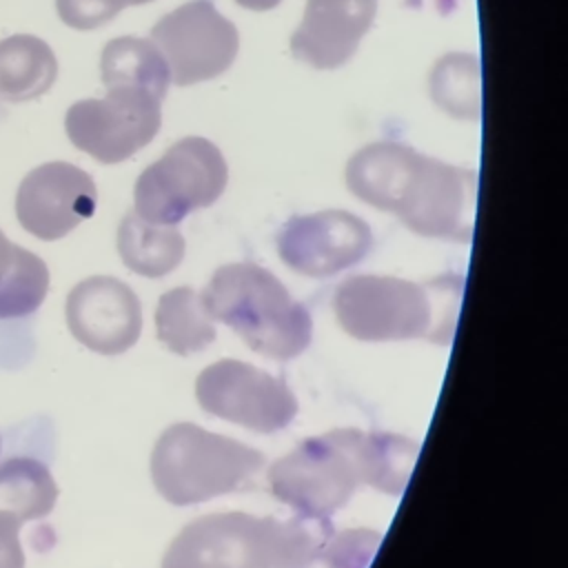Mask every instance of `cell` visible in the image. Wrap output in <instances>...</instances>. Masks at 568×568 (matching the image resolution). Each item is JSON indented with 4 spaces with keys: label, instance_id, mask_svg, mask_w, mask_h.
Returning <instances> with one entry per match:
<instances>
[{
    "label": "cell",
    "instance_id": "1",
    "mask_svg": "<svg viewBox=\"0 0 568 568\" xmlns=\"http://www.w3.org/2000/svg\"><path fill=\"white\" fill-rule=\"evenodd\" d=\"M417 455L419 442L406 435L333 428L273 462L268 486L295 515L331 519L362 486L399 497Z\"/></svg>",
    "mask_w": 568,
    "mask_h": 568
},
{
    "label": "cell",
    "instance_id": "2",
    "mask_svg": "<svg viewBox=\"0 0 568 568\" xmlns=\"http://www.w3.org/2000/svg\"><path fill=\"white\" fill-rule=\"evenodd\" d=\"M348 191L433 240L468 242L475 222L477 173L428 158L402 142H373L346 164Z\"/></svg>",
    "mask_w": 568,
    "mask_h": 568
},
{
    "label": "cell",
    "instance_id": "3",
    "mask_svg": "<svg viewBox=\"0 0 568 568\" xmlns=\"http://www.w3.org/2000/svg\"><path fill=\"white\" fill-rule=\"evenodd\" d=\"M331 519L213 513L186 524L160 568H311L333 535Z\"/></svg>",
    "mask_w": 568,
    "mask_h": 568
},
{
    "label": "cell",
    "instance_id": "4",
    "mask_svg": "<svg viewBox=\"0 0 568 568\" xmlns=\"http://www.w3.org/2000/svg\"><path fill=\"white\" fill-rule=\"evenodd\" d=\"M459 300L457 277L419 284L395 275H351L335 288L333 311L344 333L359 342L448 344Z\"/></svg>",
    "mask_w": 568,
    "mask_h": 568
},
{
    "label": "cell",
    "instance_id": "5",
    "mask_svg": "<svg viewBox=\"0 0 568 568\" xmlns=\"http://www.w3.org/2000/svg\"><path fill=\"white\" fill-rule=\"evenodd\" d=\"M211 320L233 328L244 344L271 359H293L313 339V317L264 266L233 262L220 266L202 291Z\"/></svg>",
    "mask_w": 568,
    "mask_h": 568
},
{
    "label": "cell",
    "instance_id": "6",
    "mask_svg": "<svg viewBox=\"0 0 568 568\" xmlns=\"http://www.w3.org/2000/svg\"><path fill=\"white\" fill-rule=\"evenodd\" d=\"M264 468V455L197 424H171L151 453V479L173 506L202 504L242 490Z\"/></svg>",
    "mask_w": 568,
    "mask_h": 568
},
{
    "label": "cell",
    "instance_id": "7",
    "mask_svg": "<svg viewBox=\"0 0 568 568\" xmlns=\"http://www.w3.org/2000/svg\"><path fill=\"white\" fill-rule=\"evenodd\" d=\"M229 184L222 151L206 138L189 135L146 166L133 186V211L153 224H180L189 213L220 200Z\"/></svg>",
    "mask_w": 568,
    "mask_h": 568
},
{
    "label": "cell",
    "instance_id": "8",
    "mask_svg": "<svg viewBox=\"0 0 568 568\" xmlns=\"http://www.w3.org/2000/svg\"><path fill=\"white\" fill-rule=\"evenodd\" d=\"M162 100L140 89H106L104 98L67 109L69 142L102 164H118L144 149L162 126Z\"/></svg>",
    "mask_w": 568,
    "mask_h": 568
},
{
    "label": "cell",
    "instance_id": "9",
    "mask_svg": "<svg viewBox=\"0 0 568 568\" xmlns=\"http://www.w3.org/2000/svg\"><path fill=\"white\" fill-rule=\"evenodd\" d=\"M195 397L204 413L266 435L284 430L300 410L284 379L229 357L197 375Z\"/></svg>",
    "mask_w": 568,
    "mask_h": 568
},
{
    "label": "cell",
    "instance_id": "10",
    "mask_svg": "<svg viewBox=\"0 0 568 568\" xmlns=\"http://www.w3.org/2000/svg\"><path fill=\"white\" fill-rule=\"evenodd\" d=\"M151 40L169 64L171 80L180 87L222 75L235 60L240 36L211 0H189L160 18Z\"/></svg>",
    "mask_w": 568,
    "mask_h": 568
},
{
    "label": "cell",
    "instance_id": "11",
    "mask_svg": "<svg viewBox=\"0 0 568 568\" xmlns=\"http://www.w3.org/2000/svg\"><path fill=\"white\" fill-rule=\"evenodd\" d=\"M371 248V226L359 215L339 209L293 215L277 233L282 262L291 271L315 280L359 264Z\"/></svg>",
    "mask_w": 568,
    "mask_h": 568
},
{
    "label": "cell",
    "instance_id": "12",
    "mask_svg": "<svg viewBox=\"0 0 568 568\" xmlns=\"http://www.w3.org/2000/svg\"><path fill=\"white\" fill-rule=\"evenodd\" d=\"M98 206L93 178L71 162H44L31 169L16 193V217L38 240L53 242L89 220Z\"/></svg>",
    "mask_w": 568,
    "mask_h": 568
},
{
    "label": "cell",
    "instance_id": "13",
    "mask_svg": "<svg viewBox=\"0 0 568 568\" xmlns=\"http://www.w3.org/2000/svg\"><path fill=\"white\" fill-rule=\"evenodd\" d=\"M71 335L93 353H126L142 333V306L129 284L111 275L78 282L64 304Z\"/></svg>",
    "mask_w": 568,
    "mask_h": 568
},
{
    "label": "cell",
    "instance_id": "14",
    "mask_svg": "<svg viewBox=\"0 0 568 568\" xmlns=\"http://www.w3.org/2000/svg\"><path fill=\"white\" fill-rule=\"evenodd\" d=\"M377 0H306L291 53L313 69L346 64L373 24Z\"/></svg>",
    "mask_w": 568,
    "mask_h": 568
},
{
    "label": "cell",
    "instance_id": "15",
    "mask_svg": "<svg viewBox=\"0 0 568 568\" xmlns=\"http://www.w3.org/2000/svg\"><path fill=\"white\" fill-rule=\"evenodd\" d=\"M58 78L53 49L38 36L16 33L0 40V95L27 102L44 95Z\"/></svg>",
    "mask_w": 568,
    "mask_h": 568
},
{
    "label": "cell",
    "instance_id": "16",
    "mask_svg": "<svg viewBox=\"0 0 568 568\" xmlns=\"http://www.w3.org/2000/svg\"><path fill=\"white\" fill-rule=\"evenodd\" d=\"M115 242L122 264L149 280L175 271L186 251V242L175 226L146 222L135 211L122 217Z\"/></svg>",
    "mask_w": 568,
    "mask_h": 568
},
{
    "label": "cell",
    "instance_id": "17",
    "mask_svg": "<svg viewBox=\"0 0 568 568\" xmlns=\"http://www.w3.org/2000/svg\"><path fill=\"white\" fill-rule=\"evenodd\" d=\"M100 78L106 89H140L164 100L171 73L153 40L122 36L104 44Z\"/></svg>",
    "mask_w": 568,
    "mask_h": 568
},
{
    "label": "cell",
    "instance_id": "18",
    "mask_svg": "<svg viewBox=\"0 0 568 568\" xmlns=\"http://www.w3.org/2000/svg\"><path fill=\"white\" fill-rule=\"evenodd\" d=\"M155 335L175 355H191L209 348L215 337V324L206 313L202 293L191 286L166 291L155 306Z\"/></svg>",
    "mask_w": 568,
    "mask_h": 568
},
{
    "label": "cell",
    "instance_id": "19",
    "mask_svg": "<svg viewBox=\"0 0 568 568\" xmlns=\"http://www.w3.org/2000/svg\"><path fill=\"white\" fill-rule=\"evenodd\" d=\"M49 293V266L0 229V320L31 315Z\"/></svg>",
    "mask_w": 568,
    "mask_h": 568
},
{
    "label": "cell",
    "instance_id": "20",
    "mask_svg": "<svg viewBox=\"0 0 568 568\" xmlns=\"http://www.w3.org/2000/svg\"><path fill=\"white\" fill-rule=\"evenodd\" d=\"M55 501L58 484L44 462L16 455L0 464V510L33 521L47 517Z\"/></svg>",
    "mask_w": 568,
    "mask_h": 568
},
{
    "label": "cell",
    "instance_id": "21",
    "mask_svg": "<svg viewBox=\"0 0 568 568\" xmlns=\"http://www.w3.org/2000/svg\"><path fill=\"white\" fill-rule=\"evenodd\" d=\"M433 102L453 118L477 120L481 115V64L473 53L442 55L428 78Z\"/></svg>",
    "mask_w": 568,
    "mask_h": 568
},
{
    "label": "cell",
    "instance_id": "22",
    "mask_svg": "<svg viewBox=\"0 0 568 568\" xmlns=\"http://www.w3.org/2000/svg\"><path fill=\"white\" fill-rule=\"evenodd\" d=\"M382 535L371 528H346L333 532L322 559L326 568H368L379 548Z\"/></svg>",
    "mask_w": 568,
    "mask_h": 568
},
{
    "label": "cell",
    "instance_id": "23",
    "mask_svg": "<svg viewBox=\"0 0 568 568\" xmlns=\"http://www.w3.org/2000/svg\"><path fill=\"white\" fill-rule=\"evenodd\" d=\"M124 7V0H55L60 20L78 31H91L111 22Z\"/></svg>",
    "mask_w": 568,
    "mask_h": 568
},
{
    "label": "cell",
    "instance_id": "24",
    "mask_svg": "<svg viewBox=\"0 0 568 568\" xmlns=\"http://www.w3.org/2000/svg\"><path fill=\"white\" fill-rule=\"evenodd\" d=\"M22 521L7 513L0 510V568H24V550L20 544V532Z\"/></svg>",
    "mask_w": 568,
    "mask_h": 568
},
{
    "label": "cell",
    "instance_id": "25",
    "mask_svg": "<svg viewBox=\"0 0 568 568\" xmlns=\"http://www.w3.org/2000/svg\"><path fill=\"white\" fill-rule=\"evenodd\" d=\"M240 7L248 9V11H271L275 9L282 0H235Z\"/></svg>",
    "mask_w": 568,
    "mask_h": 568
},
{
    "label": "cell",
    "instance_id": "26",
    "mask_svg": "<svg viewBox=\"0 0 568 568\" xmlns=\"http://www.w3.org/2000/svg\"><path fill=\"white\" fill-rule=\"evenodd\" d=\"M124 2H126V7H138V4H146L151 0H124Z\"/></svg>",
    "mask_w": 568,
    "mask_h": 568
},
{
    "label": "cell",
    "instance_id": "27",
    "mask_svg": "<svg viewBox=\"0 0 568 568\" xmlns=\"http://www.w3.org/2000/svg\"><path fill=\"white\" fill-rule=\"evenodd\" d=\"M0 448H2V442H0Z\"/></svg>",
    "mask_w": 568,
    "mask_h": 568
}]
</instances>
